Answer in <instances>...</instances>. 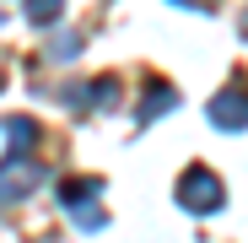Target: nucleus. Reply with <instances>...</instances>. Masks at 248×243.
Instances as JSON below:
<instances>
[{"label":"nucleus","mask_w":248,"mask_h":243,"mask_svg":"<svg viewBox=\"0 0 248 243\" xmlns=\"http://www.w3.org/2000/svg\"><path fill=\"white\" fill-rule=\"evenodd\" d=\"M178 200H184L189 211H216V206H221V178L205 173V168H194V173L178 184Z\"/></svg>","instance_id":"nucleus-1"},{"label":"nucleus","mask_w":248,"mask_h":243,"mask_svg":"<svg viewBox=\"0 0 248 243\" xmlns=\"http://www.w3.org/2000/svg\"><path fill=\"white\" fill-rule=\"evenodd\" d=\"M211 119H216V125H227V130H243V97H237V92L216 97V103H211Z\"/></svg>","instance_id":"nucleus-2"},{"label":"nucleus","mask_w":248,"mask_h":243,"mask_svg":"<svg viewBox=\"0 0 248 243\" xmlns=\"http://www.w3.org/2000/svg\"><path fill=\"white\" fill-rule=\"evenodd\" d=\"M11 141H16V151L32 146V119H16V125H11Z\"/></svg>","instance_id":"nucleus-4"},{"label":"nucleus","mask_w":248,"mask_h":243,"mask_svg":"<svg viewBox=\"0 0 248 243\" xmlns=\"http://www.w3.org/2000/svg\"><path fill=\"white\" fill-rule=\"evenodd\" d=\"M173 103H178V97H173V92H168V87H156V92H151V103H146V108H140V125H151V119H156V113H168V108H173Z\"/></svg>","instance_id":"nucleus-3"}]
</instances>
